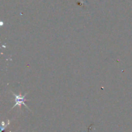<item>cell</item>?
<instances>
[{"label": "cell", "mask_w": 132, "mask_h": 132, "mask_svg": "<svg viewBox=\"0 0 132 132\" xmlns=\"http://www.w3.org/2000/svg\"><path fill=\"white\" fill-rule=\"evenodd\" d=\"M12 94L14 95V96L15 97V99H14V101L15 102V104L14 105V106L12 107V109L14 108L15 106H21L22 105V104H23V105L24 106L26 107V108H27L28 110H29L30 111H31V110L29 108H28V106L26 104V103H24V101H29L28 99H25V97L26 95H27V94H28V93H26L25 94H24V95H16V94H14V92H12Z\"/></svg>", "instance_id": "obj_1"}]
</instances>
